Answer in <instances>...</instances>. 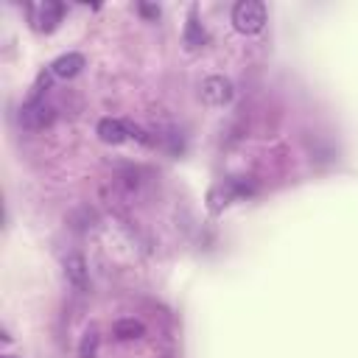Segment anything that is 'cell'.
I'll use <instances>...</instances> for the list:
<instances>
[{"label":"cell","mask_w":358,"mask_h":358,"mask_svg":"<svg viewBox=\"0 0 358 358\" xmlns=\"http://www.w3.org/2000/svg\"><path fill=\"white\" fill-rule=\"evenodd\" d=\"M232 25L241 34H260L266 25V6L260 0H238L232 6Z\"/></svg>","instance_id":"cell-1"},{"label":"cell","mask_w":358,"mask_h":358,"mask_svg":"<svg viewBox=\"0 0 358 358\" xmlns=\"http://www.w3.org/2000/svg\"><path fill=\"white\" fill-rule=\"evenodd\" d=\"M28 14H31V25H34L36 31L50 34V31L62 22L64 6L56 3V0H45V3H34V6H28Z\"/></svg>","instance_id":"cell-2"},{"label":"cell","mask_w":358,"mask_h":358,"mask_svg":"<svg viewBox=\"0 0 358 358\" xmlns=\"http://www.w3.org/2000/svg\"><path fill=\"white\" fill-rule=\"evenodd\" d=\"M199 95H201V101H204L207 106H227V103L232 101L235 90H232V81H229V78H224V76H210V78L201 81Z\"/></svg>","instance_id":"cell-3"},{"label":"cell","mask_w":358,"mask_h":358,"mask_svg":"<svg viewBox=\"0 0 358 358\" xmlns=\"http://www.w3.org/2000/svg\"><path fill=\"white\" fill-rule=\"evenodd\" d=\"M95 131H98V137H101L106 145H120V143H126L129 137L145 140L140 129L126 126V123H123V120H117V117H103V120H98V129H95Z\"/></svg>","instance_id":"cell-4"},{"label":"cell","mask_w":358,"mask_h":358,"mask_svg":"<svg viewBox=\"0 0 358 358\" xmlns=\"http://www.w3.org/2000/svg\"><path fill=\"white\" fill-rule=\"evenodd\" d=\"M50 120H53V109H50L42 98H31V101L22 103V109H20V123H22L25 129H31V131L45 129Z\"/></svg>","instance_id":"cell-5"},{"label":"cell","mask_w":358,"mask_h":358,"mask_svg":"<svg viewBox=\"0 0 358 358\" xmlns=\"http://www.w3.org/2000/svg\"><path fill=\"white\" fill-rule=\"evenodd\" d=\"M84 56L81 53H64V56H59V59H53L50 62V67H48V73L50 76H56V78H76L81 70H84Z\"/></svg>","instance_id":"cell-6"},{"label":"cell","mask_w":358,"mask_h":358,"mask_svg":"<svg viewBox=\"0 0 358 358\" xmlns=\"http://www.w3.org/2000/svg\"><path fill=\"white\" fill-rule=\"evenodd\" d=\"M182 42H185L187 50H199V48H204V42H207V34H204V28H201V22H199V17H196V6L187 11V22H185V36H182Z\"/></svg>","instance_id":"cell-7"},{"label":"cell","mask_w":358,"mask_h":358,"mask_svg":"<svg viewBox=\"0 0 358 358\" xmlns=\"http://www.w3.org/2000/svg\"><path fill=\"white\" fill-rule=\"evenodd\" d=\"M64 271H67V277H70V282H73L76 288H84V285H87V263H84V257H81L78 252L67 255Z\"/></svg>","instance_id":"cell-8"},{"label":"cell","mask_w":358,"mask_h":358,"mask_svg":"<svg viewBox=\"0 0 358 358\" xmlns=\"http://www.w3.org/2000/svg\"><path fill=\"white\" fill-rule=\"evenodd\" d=\"M112 330H115V336H117L120 341H131V338H140V336L145 333L143 322H137V319H117Z\"/></svg>","instance_id":"cell-9"},{"label":"cell","mask_w":358,"mask_h":358,"mask_svg":"<svg viewBox=\"0 0 358 358\" xmlns=\"http://www.w3.org/2000/svg\"><path fill=\"white\" fill-rule=\"evenodd\" d=\"M95 352H98V333L90 330V333H84V338H81L78 358H95Z\"/></svg>","instance_id":"cell-10"},{"label":"cell","mask_w":358,"mask_h":358,"mask_svg":"<svg viewBox=\"0 0 358 358\" xmlns=\"http://www.w3.org/2000/svg\"><path fill=\"white\" fill-rule=\"evenodd\" d=\"M140 11H143L145 17H159V8H157V6H145V3H143Z\"/></svg>","instance_id":"cell-11"},{"label":"cell","mask_w":358,"mask_h":358,"mask_svg":"<svg viewBox=\"0 0 358 358\" xmlns=\"http://www.w3.org/2000/svg\"><path fill=\"white\" fill-rule=\"evenodd\" d=\"M3 358H11V355H3Z\"/></svg>","instance_id":"cell-12"}]
</instances>
